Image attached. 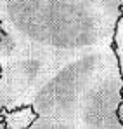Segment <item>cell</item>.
Instances as JSON below:
<instances>
[{
	"label": "cell",
	"mask_w": 123,
	"mask_h": 129,
	"mask_svg": "<svg viewBox=\"0 0 123 129\" xmlns=\"http://www.w3.org/2000/svg\"><path fill=\"white\" fill-rule=\"evenodd\" d=\"M116 21L90 0H0V58L37 52L71 59L113 40Z\"/></svg>",
	"instance_id": "cell-1"
},
{
	"label": "cell",
	"mask_w": 123,
	"mask_h": 129,
	"mask_svg": "<svg viewBox=\"0 0 123 129\" xmlns=\"http://www.w3.org/2000/svg\"><path fill=\"white\" fill-rule=\"evenodd\" d=\"M113 51L116 56V63H118V72L121 77V103L118 107V120L123 126V14L118 18L116 26H114V33H113Z\"/></svg>",
	"instance_id": "cell-2"
},
{
	"label": "cell",
	"mask_w": 123,
	"mask_h": 129,
	"mask_svg": "<svg viewBox=\"0 0 123 129\" xmlns=\"http://www.w3.org/2000/svg\"><path fill=\"white\" fill-rule=\"evenodd\" d=\"M90 2L99 5L102 11H106L114 19H118L123 14V0H90Z\"/></svg>",
	"instance_id": "cell-3"
},
{
	"label": "cell",
	"mask_w": 123,
	"mask_h": 129,
	"mask_svg": "<svg viewBox=\"0 0 123 129\" xmlns=\"http://www.w3.org/2000/svg\"><path fill=\"white\" fill-rule=\"evenodd\" d=\"M0 129H5V126L2 124V119H0Z\"/></svg>",
	"instance_id": "cell-4"
}]
</instances>
